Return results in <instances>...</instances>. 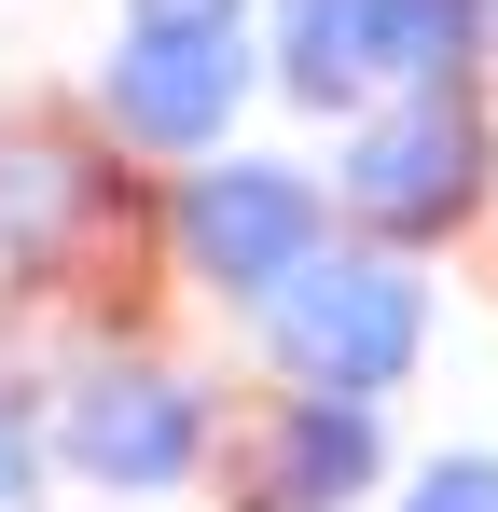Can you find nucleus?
Masks as SVG:
<instances>
[{
	"instance_id": "nucleus-1",
	"label": "nucleus",
	"mask_w": 498,
	"mask_h": 512,
	"mask_svg": "<svg viewBox=\"0 0 498 512\" xmlns=\"http://www.w3.org/2000/svg\"><path fill=\"white\" fill-rule=\"evenodd\" d=\"M498 0H277V84L332 111V97H429L471 84Z\"/></svg>"
},
{
	"instance_id": "nucleus-2",
	"label": "nucleus",
	"mask_w": 498,
	"mask_h": 512,
	"mask_svg": "<svg viewBox=\"0 0 498 512\" xmlns=\"http://www.w3.org/2000/svg\"><path fill=\"white\" fill-rule=\"evenodd\" d=\"M263 333H277V360H291L305 388L374 402V388H402L415 346H429V291H415L402 250H319L277 305H263Z\"/></svg>"
},
{
	"instance_id": "nucleus-3",
	"label": "nucleus",
	"mask_w": 498,
	"mask_h": 512,
	"mask_svg": "<svg viewBox=\"0 0 498 512\" xmlns=\"http://www.w3.org/2000/svg\"><path fill=\"white\" fill-rule=\"evenodd\" d=\"M498 180V139L485 111H471V84H429V97H388L374 125H346V153H332V194L374 222V236H443V222H471Z\"/></svg>"
},
{
	"instance_id": "nucleus-4",
	"label": "nucleus",
	"mask_w": 498,
	"mask_h": 512,
	"mask_svg": "<svg viewBox=\"0 0 498 512\" xmlns=\"http://www.w3.org/2000/svg\"><path fill=\"white\" fill-rule=\"evenodd\" d=\"M332 208L305 167H277V153H236V167L180 180V250H194V277L208 291H236V305H277L305 263H319Z\"/></svg>"
},
{
	"instance_id": "nucleus-5",
	"label": "nucleus",
	"mask_w": 498,
	"mask_h": 512,
	"mask_svg": "<svg viewBox=\"0 0 498 512\" xmlns=\"http://www.w3.org/2000/svg\"><path fill=\"white\" fill-rule=\"evenodd\" d=\"M56 457H70L83 485H194V457H208V402L153 374V360H97L70 402H56Z\"/></svg>"
},
{
	"instance_id": "nucleus-6",
	"label": "nucleus",
	"mask_w": 498,
	"mask_h": 512,
	"mask_svg": "<svg viewBox=\"0 0 498 512\" xmlns=\"http://www.w3.org/2000/svg\"><path fill=\"white\" fill-rule=\"evenodd\" d=\"M236 97H249V56H236V28H125L111 42V70H97V111L125 125V139H153V153H208L222 125H236Z\"/></svg>"
},
{
	"instance_id": "nucleus-7",
	"label": "nucleus",
	"mask_w": 498,
	"mask_h": 512,
	"mask_svg": "<svg viewBox=\"0 0 498 512\" xmlns=\"http://www.w3.org/2000/svg\"><path fill=\"white\" fill-rule=\"evenodd\" d=\"M374 457H388L374 402H332V388H305V402H277L263 457H249V512H346L360 485H374Z\"/></svg>"
},
{
	"instance_id": "nucleus-8",
	"label": "nucleus",
	"mask_w": 498,
	"mask_h": 512,
	"mask_svg": "<svg viewBox=\"0 0 498 512\" xmlns=\"http://www.w3.org/2000/svg\"><path fill=\"white\" fill-rule=\"evenodd\" d=\"M83 208H97V194H83V167H70V153H0V263L56 250Z\"/></svg>"
},
{
	"instance_id": "nucleus-9",
	"label": "nucleus",
	"mask_w": 498,
	"mask_h": 512,
	"mask_svg": "<svg viewBox=\"0 0 498 512\" xmlns=\"http://www.w3.org/2000/svg\"><path fill=\"white\" fill-rule=\"evenodd\" d=\"M415 512H498V457H429L415 471Z\"/></svg>"
},
{
	"instance_id": "nucleus-10",
	"label": "nucleus",
	"mask_w": 498,
	"mask_h": 512,
	"mask_svg": "<svg viewBox=\"0 0 498 512\" xmlns=\"http://www.w3.org/2000/svg\"><path fill=\"white\" fill-rule=\"evenodd\" d=\"M28 485H42V429L0 402V512H28Z\"/></svg>"
},
{
	"instance_id": "nucleus-11",
	"label": "nucleus",
	"mask_w": 498,
	"mask_h": 512,
	"mask_svg": "<svg viewBox=\"0 0 498 512\" xmlns=\"http://www.w3.org/2000/svg\"><path fill=\"white\" fill-rule=\"evenodd\" d=\"M153 28H236V0H139Z\"/></svg>"
}]
</instances>
